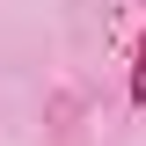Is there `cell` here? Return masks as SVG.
<instances>
[{
  "label": "cell",
  "mask_w": 146,
  "mask_h": 146,
  "mask_svg": "<svg viewBox=\"0 0 146 146\" xmlns=\"http://www.w3.org/2000/svg\"><path fill=\"white\" fill-rule=\"evenodd\" d=\"M131 110H146V22H139V44H131Z\"/></svg>",
  "instance_id": "cell-1"
}]
</instances>
